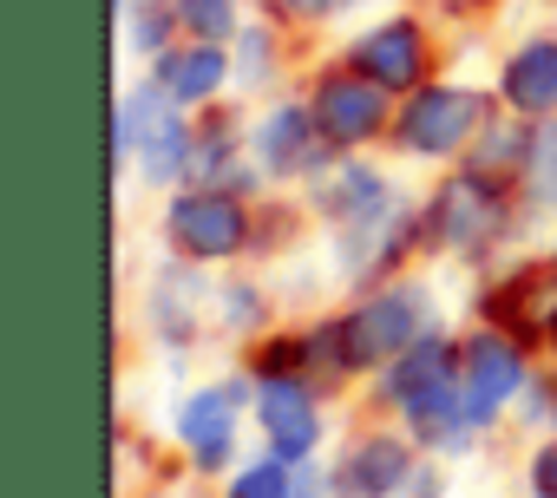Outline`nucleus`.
I'll list each match as a JSON object with an SVG mask.
<instances>
[{
  "instance_id": "obj_1",
  "label": "nucleus",
  "mask_w": 557,
  "mask_h": 498,
  "mask_svg": "<svg viewBox=\"0 0 557 498\" xmlns=\"http://www.w3.org/2000/svg\"><path fill=\"white\" fill-rule=\"evenodd\" d=\"M420 315H426V302H420L413 289H387V296H374L368 309H355V315L342 322V335H348V368H368V361H381V354H407V348L420 341Z\"/></svg>"
},
{
  "instance_id": "obj_2",
  "label": "nucleus",
  "mask_w": 557,
  "mask_h": 498,
  "mask_svg": "<svg viewBox=\"0 0 557 498\" xmlns=\"http://www.w3.org/2000/svg\"><path fill=\"white\" fill-rule=\"evenodd\" d=\"M479 125H485V99H479V92H446V86H433V92H420V99L407 105L400 138H407L413 151L440 158V151H459Z\"/></svg>"
},
{
  "instance_id": "obj_3",
  "label": "nucleus",
  "mask_w": 557,
  "mask_h": 498,
  "mask_svg": "<svg viewBox=\"0 0 557 498\" xmlns=\"http://www.w3.org/2000/svg\"><path fill=\"white\" fill-rule=\"evenodd\" d=\"M518 381H524V368H518L511 341H498V335L466 341V354H459V407H466L472 426H485L498 413V400L518 394Z\"/></svg>"
},
{
  "instance_id": "obj_4",
  "label": "nucleus",
  "mask_w": 557,
  "mask_h": 498,
  "mask_svg": "<svg viewBox=\"0 0 557 498\" xmlns=\"http://www.w3.org/2000/svg\"><path fill=\"white\" fill-rule=\"evenodd\" d=\"M171 236H177L184 257H203L210 263V257H236L243 236H249V223H243V210L230 197L197 190V197H177L171 203Z\"/></svg>"
},
{
  "instance_id": "obj_5",
  "label": "nucleus",
  "mask_w": 557,
  "mask_h": 498,
  "mask_svg": "<svg viewBox=\"0 0 557 498\" xmlns=\"http://www.w3.org/2000/svg\"><path fill=\"white\" fill-rule=\"evenodd\" d=\"M381 79H368V73H335V79H322L315 86V125H322V138L329 145H361L374 125H381Z\"/></svg>"
},
{
  "instance_id": "obj_6",
  "label": "nucleus",
  "mask_w": 557,
  "mask_h": 498,
  "mask_svg": "<svg viewBox=\"0 0 557 498\" xmlns=\"http://www.w3.org/2000/svg\"><path fill=\"white\" fill-rule=\"evenodd\" d=\"M498 223H505V203H498V190L485 177H453L440 190V203H433V236L440 242H459V249L492 242Z\"/></svg>"
},
{
  "instance_id": "obj_7",
  "label": "nucleus",
  "mask_w": 557,
  "mask_h": 498,
  "mask_svg": "<svg viewBox=\"0 0 557 498\" xmlns=\"http://www.w3.org/2000/svg\"><path fill=\"white\" fill-rule=\"evenodd\" d=\"M355 66H361L368 79H381L387 92H394V86H413L420 66H426L420 27H413V21H387V27H374V34L355 47Z\"/></svg>"
},
{
  "instance_id": "obj_8",
  "label": "nucleus",
  "mask_w": 557,
  "mask_h": 498,
  "mask_svg": "<svg viewBox=\"0 0 557 498\" xmlns=\"http://www.w3.org/2000/svg\"><path fill=\"white\" fill-rule=\"evenodd\" d=\"M256 407H262V426H269V439H275V452H283V459H302L315 446V407H309V394H302L296 374L289 381H269L256 394Z\"/></svg>"
},
{
  "instance_id": "obj_9",
  "label": "nucleus",
  "mask_w": 557,
  "mask_h": 498,
  "mask_svg": "<svg viewBox=\"0 0 557 498\" xmlns=\"http://www.w3.org/2000/svg\"><path fill=\"white\" fill-rule=\"evenodd\" d=\"M400 478H413L407 472V446L400 439H368L342 465V498H387V491H400Z\"/></svg>"
},
{
  "instance_id": "obj_10",
  "label": "nucleus",
  "mask_w": 557,
  "mask_h": 498,
  "mask_svg": "<svg viewBox=\"0 0 557 498\" xmlns=\"http://www.w3.org/2000/svg\"><path fill=\"white\" fill-rule=\"evenodd\" d=\"M505 99H511L518 112H531V119L557 112V40H537V47L511 53V66H505Z\"/></svg>"
},
{
  "instance_id": "obj_11",
  "label": "nucleus",
  "mask_w": 557,
  "mask_h": 498,
  "mask_svg": "<svg viewBox=\"0 0 557 498\" xmlns=\"http://www.w3.org/2000/svg\"><path fill=\"white\" fill-rule=\"evenodd\" d=\"M492 309H498V322H511L518 335H550V328H557V263L524 270Z\"/></svg>"
},
{
  "instance_id": "obj_12",
  "label": "nucleus",
  "mask_w": 557,
  "mask_h": 498,
  "mask_svg": "<svg viewBox=\"0 0 557 498\" xmlns=\"http://www.w3.org/2000/svg\"><path fill=\"white\" fill-rule=\"evenodd\" d=\"M453 368H459V354H453L446 341H413V348L400 354V368L387 374V394L413 407V400H426V394H440V387H453V381H459Z\"/></svg>"
},
{
  "instance_id": "obj_13",
  "label": "nucleus",
  "mask_w": 557,
  "mask_h": 498,
  "mask_svg": "<svg viewBox=\"0 0 557 498\" xmlns=\"http://www.w3.org/2000/svg\"><path fill=\"white\" fill-rule=\"evenodd\" d=\"M230 407H236V387H216V394H197L184 407V446L197 452V465H223L230 459Z\"/></svg>"
},
{
  "instance_id": "obj_14",
  "label": "nucleus",
  "mask_w": 557,
  "mask_h": 498,
  "mask_svg": "<svg viewBox=\"0 0 557 498\" xmlns=\"http://www.w3.org/2000/svg\"><path fill=\"white\" fill-rule=\"evenodd\" d=\"M256 151H262L269 171H302V164H315V151H309V112L302 105H283V112L262 125Z\"/></svg>"
},
{
  "instance_id": "obj_15",
  "label": "nucleus",
  "mask_w": 557,
  "mask_h": 498,
  "mask_svg": "<svg viewBox=\"0 0 557 498\" xmlns=\"http://www.w3.org/2000/svg\"><path fill=\"white\" fill-rule=\"evenodd\" d=\"M223 86V53H216V40H203V47H190V53H177V60H164V92L171 99H210Z\"/></svg>"
},
{
  "instance_id": "obj_16",
  "label": "nucleus",
  "mask_w": 557,
  "mask_h": 498,
  "mask_svg": "<svg viewBox=\"0 0 557 498\" xmlns=\"http://www.w3.org/2000/svg\"><path fill=\"white\" fill-rule=\"evenodd\" d=\"M184 158H190L184 125L177 119H158L151 138H145V177H171V171H184Z\"/></svg>"
},
{
  "instance_id": "obj_17",
  "label": "nucleus",
  "mask_w": 557,
  "mask_h": 498,
  "mask_svg": "<svg viewBox=\"0 0 557 498\" xmlns=\"http://www.w3.org/2000/svg\"><path fill=\"white\" fill-rule=\"evenodd\" d=\"M177 21L197 34V40H223L236 27V0H177Z\"/></svg>"
},
{
  "instance_id": "obj_18",
  "label": "nucleus",
  "mask_w": 557,
  "mask_h": 498,
  "mask_svg": "<svg viewBox=\"0 0 557 498\" xmlns=\"http://www.w3.org/2000/svg\"><path fill=\"white\" fill-rule=\"evenodd\" d=\"M230 498H289V472H283V465H249V472L230 485Z\"/></svg>"
},
{
  "instance_id": "obj_19",
  "label": "nucleus",
  "mask_w": 557,
  "mask_h": 498,
  "mask_svg": "<svg viewBox=\"0 0 557 498\" xmlns=\"http://www.w3.org/2000/svg\"><path fill=\"white\" fill-rule=\"evenodd\" d=\"M164 289H171V315H164V322H171V335H190V296H197V289H190L184 276H171Z\"/></svg>"
},
{
  "instance_id": "obj_20",
  "label": "nucleus",
  "mask_w": 557,
  "mask_h": 498,
  "mask_svg": "<svg viewBox=\"0 0 557 498\" xmlns=\"http://www.w3.org/2000/svg\"><path fill=\"white\" fill-rule=\"evenodd\" d=\"M531 478H537V491H544V498H557V446H544V452H537Z\"/></svg>"
},
{
  "instance_id": "obj_21",
  "label": "nucleus",
  "mask_w": 557,
  "mask_h": 498,
  "mask_svg": "<svg viewBox=\"0 0 557 498\" xmlns=\"http://www.w3.org/2000/svg\"><path fill=\"white\" fill-rule=\"evenodd\" d=\"M296 14H329V8H342V0H289Z\"/></svg>"
}]
</instances>
